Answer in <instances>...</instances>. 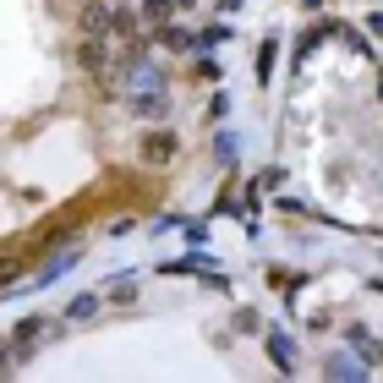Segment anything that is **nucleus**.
<instances>
[{
    "label": "nucleus",
    "instance_id": "nucleus-1",
    "mask_svg": "<svg viewBox=\"0 0 383 383\" xmlns=\"http://www.w3.org/2000/svg\"><path fill=\"white\" fill-rule=\"evenodd\" d=\"M170 153H175V137H170V132H148V137H143V159H148V164H164Z\"/></svg>",
    "mask_w": 383,
    "mask_h": 383
},
{
    "label": "nucleus",
    "instance_id": "nucleus-2",
    "mask_svg": "<svg viewBox=\"0 0 383 383\" xmlns=\"http://www.w3.org/2000/svg\"><path fill=\"white\" fill-rule=\"evenodd\" d=\"M77 55H82V66H88V72H99V66H104V39H82V50H77Z\"/></svg>",
    "mask_w": 383,
    "mask_h": 383
},
{
    "label": "nucleus",
    "instance_id": "nucleus-3",
    "mask_svg": "<svg viewBox=\"0 0 383 383\" xmlns=\"http://www.w3.org/2000/svg\"><path fill=\"white\" fill-rule=\"evenodd\" d=\"M170 6H175V0H148V6H143V17H148V22H164V17H170Z\"/></svg>",
    "mask_w": 383,
    "mask_h": 383
},
{
    "label": "nucleus",
    "instance_id": "nucleus-4",
    "mask_svg": "<svg viewBox=\"0 0 383 383\" xmlns=\"http://www.w3.org/2000/svg\"><path fill=\"white\" fill-rule=\"evenodd\" d=\"M159 44H170V50H192V39H186V33H175V28H164V33H159Z\"/></svg>",
    "mask_w": 383,
    "mask_h": 383
},
{
    "label": "nucleus",
    "instance_id": "nucleus-5",
    "mask_svg": "<svg viewBox=\"0 0 383 383\" xmlns=\"http://www.w3.org/2000/svg\"><path fill=\"white\" fill-rule=\"evenodd\" d=\"M39 334H44V323H39V317H28V323L17 328V345H28V340H39Z\"/></svg>",
    "mask_w": 383,
    "mask_h": 383
},
{
    "label": "nucleus",
    "instance_id": "nucleus-6",
    "mask_svg": "<svg viewBox=\"0 0 383 383\" xmlns=\"http://www.w3.org/2000/svg\"><path fill=\"white\" fill-rule=\"evenodd\" d=\"M93 306H99V302H93V296H77V302H72V317H88Z\"/></svg>",
    "mask_w": 383,
    "mask_h": 383
},
{
    "label": "nucleus",
    "instance_id": "nucleus-7",
    "mask_svg": "<svg viewBox=\"0 0 383 383\" xmlns=\"http://www.w3.org/2000/svg\"><path fill=\"white\" fill-rule=\"evenodd\" d=\"M219 6H235V0H219Z\"/></svg>",
    "mask_w": 383,
    "mask_h": 383
}]
</instances>
